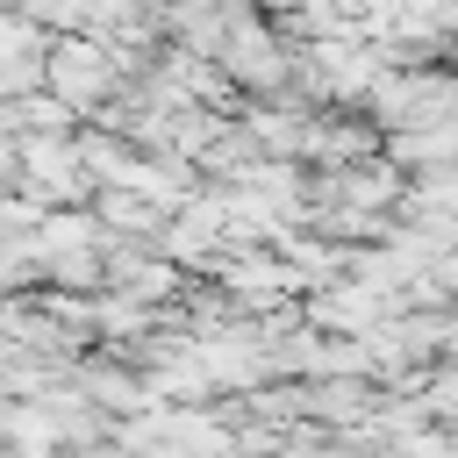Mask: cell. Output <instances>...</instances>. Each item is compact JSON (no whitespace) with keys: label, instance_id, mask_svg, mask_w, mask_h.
Listing matches in <instances>:
<instances>
[{"label":"cell","instance_id":"obj_1","mask_svg":"<svg viewBox=\"0 0 458 458\" xmlns=\"http://www.w3.org/2000/svg\"><path fill=\"white\" fill-rule=\"evenodd\" d=\"M14 165H21V150H14L7 136H0V179H14Z\"/></svg>","mask_w":458,"mask_h":458}]
</instances>
